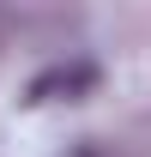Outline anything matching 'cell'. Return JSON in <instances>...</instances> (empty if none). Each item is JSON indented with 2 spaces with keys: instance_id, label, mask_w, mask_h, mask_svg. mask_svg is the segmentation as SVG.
I'll return each mask as SVG.
<instances>
[{
  "instance_id": "6da1fadb",
  "label": "cell",
  "mask_w": 151,
  "mask_h": 157,
  "mask_svg": "<svg viewBox=\"0 0 151 157\" xmlns=\"http://www.w3.org/2000/svg\"><path fill=\"white\" fill-rule=\"evenodd\" d=\"M97 67L91 60H55V67H42L30 85H24V103H79L97 91Z\"/></svg>"
},
{
  "instance_id": "7a4b0ae2",
  "label": "cell",
  "mask_w": 151,
  "mask_h": 157,
  "mask_svg": "<svg viewBox=\"0 0 151 157\" xmlns=\"http://www.w3.org/2000/svg\"><path fill=\"white\" fill-rule=\"evenodd\" d=\"M79 157H91V151H79Z\"/></svg>"
}]
</instances>
